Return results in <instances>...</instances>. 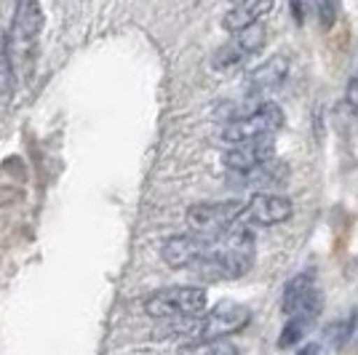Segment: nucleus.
<instances>
[{"label": "nucleus", "mask_w": 358, "mask_h": 355, "mask_svg": "<svg viewBox=\"0 0 358 355\" xmlns=\"http://www.w3.org/2000/svg\"><path fill=\"white\" fill-rule=\"evenodd\" d=\"M284 110L273 102H262L257 110H252L249 115H243L238 120L224 123L220 139L224 145H241V142H254L262 136H275L284 129Z\"/></svg>", "instance_id": "1"}, {"label": "nucleus", "mask_w": 358, "mask_h": 355, "mask_svg": "<svg viewBox=\"0 0 358 355\" xmlns=\"http://www.w3.org/2000/svg\"><path fill=\"white\" fill-rule=\"evenodd\" d=\"M209 296L198 286H171L161 289L145 299V312L150 318H179V315H201L206 312Z\"/></svg>", "instance_id": "2"}, {"label": "nucleus", "mask_w": 358, "mask_h": 355, "mask_svg": "<svg viewBox=\"0 0 358 355\" xmlns=\"http://www.w3.org/2000/svg\"><path fill=\"white\" fill-rule=\"evenodd\" d=\"M43 30V8L41 0H16L14 22H11V35L6 41L8 61L16 57H32V43Z\"/></svg>", "instance_id": "3"}, {"label": "nucleus", "mask_w": 358, "mask_h": 355, "mask_svg": "<svg viewBox=\"0 0 358 355\" xmlns=\"http://www.w3.org/2000/svg\"><path fill=\"white\" fill-rule=\"evenodd\" d=\"M246 214L243 201H222V203H195L187 208V224L201 236H222L236 227Z\"/></svg>", "instance_id": "4"}, {"label": "nucleus", "mask_w": 358, "mask_h": 355, "mask_svg": "<svg viewBox=\"0 0 358 355\" xmlns=\"http://www.w3.org/2000/svg\"><path fill=\"white\" fill-rule=\"evenodd\" d=\"M230 35H233V38L224 45H220V48L214 51V59H211L214 70H222V73L241 67L243 61L249 59L252 54H257V51L265 45V41H268V30H265V24H259V22H257V24H249V27H241V30L230 32Z\"/></svg>", "instance_id": "5"}, {"label": "nucleus", "mask_w": 358, "mask_h": 355, "mask_svg": "<svg viewBox=\"0 0 358 355\" xmlns=\"http://www.w3.org/2000/svg\"><path fill=\"white\" fill-rule=\"evenodd\" d=\"M249 318H252L249 307L224 299V302H220V305L211 312H206V315L201 312V328H198V340L195 342L230 337V334H236V331H241L243 326L249 324Z\"/></svg>", "instance_id": "6"}, {"label": "nucleus", "mask_w": 358, "mask_h": 355, "mask_svg": "<svg viewBox=\"0 0 358 355\" xmlns=\"http://www.w3.org/2000/svg\"><path fill=\"white\" fill-rule=\"evenodd\" d=\"M289 177V166L278 158H270V161L259 163L254 168H243V171H230L227 174V182L233 187H241V190H273V187H281Z\"/></svg>", "instance_id": "7"}, {"label": "nucleus", "mask_w": 358, "mask_h": 355, "mask_svg": "<svg viewBox=\"0 0 358 355\" xmlns=\"http://www.w3.org/2000/svg\"><path fill=\"white\" fill-rule=\"evenodd\" d=\"M211 243H214V236H171L169 240H164L161 246V256L169 267L174 270H185L193 262H198L203 254L211 252Z\"/></svg>", "instance_id": "8"}, {"label": "nucleus", "mask_w": 358, "mask_h": 355, "mask_svg": "<svg viewBox=\"0 0 358 355\" xmlns=\"http://www.w3.org/2000/svg\"><path fill=\"white\" fill-rule=\"evenodd\" d=\"M270 158H275V142H273V136H262L254 142L230 145V150L222 155V163L227 171H243V168H254Z\"/></svg>", "instance_id": "9"}, {"label": "nucleus", "mask_w": 358, "mask_h": 355, "mask_svg": "<svg viewBox=\"0 0 358 355\" xmlns=\"http://www.w3.org/2000/svg\"><path fill=\"white\" fill-rule=\"evenodd\" d=\"M246 214H249L252 222L265 224V227L281 224L292 217V201L284 198V195L270 193V190H259V193H254L252 198H249Z\"/></svg>", "instance_id": "10"}, {"label": "nucleus", "mask_w": 358, "mask_h": 355, "mask_svg": "<svg viewBox=\"0 0 358 355\" xmlns=\"http://www.w3.org/2000/svg\"><path fill=\"white\" fill-rule=\"evenodd\" d=\"M321 294H315L305 307H299L297 312H292V315H286L289 321H286L284 331H281V337H278V347L281 350H292V347H297L299 342L308 337V331L313 328V324L318 321V315H321Z\"/></svg>", "instance_id": "11"}, {"label": "nucleus", "mask_w": 358, "mask_h": 355, "mask_svg": "<svg viewBox=\"0 0 358 355\" xmlns=\"http://www.w3.org/2000/svg\"><path fill=\"white\" fill-rule=\"evenodd\" d=\"M286 78H289V59H286L284 54H275L265 64H259L254 73H249L246 91L254 94V96H265L270 91L281 89Z\"/></svg>", "instance_id": "12"}, {"label": "nucleus", "mask_w": 358, "mask_h": 355, "mask_svg": "<svg viewBox=\"0 0 358 355\" xmlns=\"http://www.w3.org/2000/svg\"><path fill=\"white\" fill-rule=\"evenodd\" d=\"M275 0H241L238 6H233L227 14L222 16V27L227 32H236L241 27L257 24L265 14H270Z\"/></svg>", "instance_id": "13"}, {"label": "nucleus", "mask_w": 358, "mask_h": 355, "mask_svg": "<svg viewBox=\"0 0 358 355\" xmlns=\"http://www.w3.org/2000/svg\"><path fill=\"white\" fill-rule=\"evenodd\" d=\"M315 294H318V289H315V275L313 273H299V275H294V278L284 286L281 310H284V315H292V312H297L299 307H305Z\"/></svg>", "instance_id": "14"}, {"label": "nucleus", "mask_w": 358, "mask_h": 355, "mask_svg": "<svg viewBox=\"0 0 358 355\" xmlns=\"http://www.w3.org/2000/svg\"><path fill=\"white\" fill-rule=\"evenodd\" d=\"M358 326V310H350L348 318H340V321H331V324L324 328V345L329 350H343L348 342L353 340Z\"/></svg>", "instance_id": "15"}, {"label": "nucleus", "mask_w": 358, "mask_h": 355, "mask_svg": "<svg viewBox=\"0 0 358 355\" xmlns=\"http://www.w3.org/2000/svg\"><path fill=\"white\" fill-rule=\"evenodd\" d=\"M262 102H265L262 96H254V94L246 91L243 99H224V102L217 104V107H214V118L222 120V123H230V120H238V118H243V115H249V113L257 110Z\"/></svg>", "instance_id": "16"}, {"label": "nucleus", "mask_w": 358, "mask_h": 355, "mask_svg": "<svg viewBox=\"0 0 358 355\" xmlns=\"http://www.w3.org/2000/svg\"><path fill=\"white\" fill-rule=\"evenodd\" d=\"M334 126L340 129L343 136H353L358 131V113L356 110H350L345 102L337 104V110H334Z\"/></svg>", "instance_id": "17"}, {"label": "nucleus", "mask_w": 358, "mask_h": 355, "mask_svg": "<svg viewBox=\"0 0 358 355\" xmlns=\"http://www.w3.org/2000/svg\"><path fill=\"white\" fill-rule=\"evenodd\" d=\"M308 3L313 6L315 14H318V24H321V30H331V27H334V22H337V11H340L337 0H308Z\"/></svg>", "instance_id": "18"}, {"label": "nucleus", "mask_w": 358, "mask_h": 355, "mask_svg": "<svg viewBox=\"0 0 358 355\" xmlns=\"http://www.w3.org/2000/svg\"><path fill=\"white\" fill-rule=\"evenodd\" d=\"M350 110H356L358 113V75H353L350 80H348V86H345V99H343Z\"/></svg>", "instance_id": "19"}, {"label": "nucleus", "mask_w": 358, "mask_h": 355, "mask_svg": "<svg viewBox=\"0 0 358 355\" xmlns=\"http://www.w3.org/2000/svg\"><path fill=\"white\" fill-rule=\"evenodd\" d=\"M292 14H294V22L302 24L305 14H308V0H292Z\"/></svg>", "instance_id": "20"}, {"label": "nucleus", "mask_w": 358, "mask_h": 355, "mask_svg": "<svg viewBox=\"0 0 358 355\" xmlns=\"http://www.w3.org/2000/svg\"><path fill=\"white\" fill-rule=\"evenodd\" d=\"M318 350H324V345H305V347H299V353H302V355L318 353Z\"/></svg>", "instance_id": "21"}]
</instances>
